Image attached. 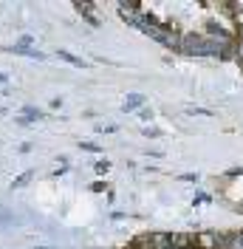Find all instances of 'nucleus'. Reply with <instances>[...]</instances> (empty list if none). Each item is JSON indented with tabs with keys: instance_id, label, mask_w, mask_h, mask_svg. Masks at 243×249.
Listing matches in <instances>:
<instances>
[{
	"instance_id": "39448f33",
	"label": "nucleus",
	"mask_w": 243,
	"mask_h": 249,
	"mask_svg": "<svg viewBox=\"0 0 243 249\" xmlns=\"http://www.w3.org/2000/svg\"><path fill=\"white\" fill-rule=\"evenodd\" d=\"M34 249H54V247H34Z\"/></svg>"
},
{
	"instance_id": "20e7f679",
	"label": "nucleus",
	"mask_w": 243,
	"mask_h": 249,
	"mask_svg": "<svg viewBox=\"0 0 243 249\" xmlns=\"http://www.w3.org/2000/svg\"><path fill=\"white\" fill-rule=\"evenodd\" d=\"M0 83H6V74H0Z\"/></svg>"
},
{
	"instance_id": "f257e3e1",
	"label": "nucleus",
	"mask_w": 243,
	"mask_h": 249,
	"mask_svg": "<svg viewBox=\"0 0 243 249\" xmlns=\"http://www.w3.org/2000/svg\"><path fill=\"white\" fill-rule=\"evenodd\" d=\"M32 179H34V170H26V173H23L20 179H15V184H12V190H17V187H26V184L32 182Z\"/></svg>"
},
{
	"instance_id": "f03ea898",
	"label": "nucleus",
	"mask_w": 243,
	"mask_h": 249,
	"mask_svg": "<svg viewBox=\"0 0 243 249\" xmlns=\"http://www.w3.org/2000/svg\"><path fill=\"white\" fill-rule=\"evenodd\" d=\"M60 57H63V60H68L71 66H77V68H85V60H80V57H74V54H68V51H60Z\"/></svg>"
},
{
	"instance_id": "7ed1b4c3",
	"label": "nucleus",
	"mask_w": 243,
	"mask_h": 249,
	"mask_svg": "<svg viewBox=\"0 0 243 249\" xmlns=\"http://www.w3.org/2000/svg\"><path fill=\"white\" fill-rule=\"evenodd\" d=\"M15 46H17V49H26V51H29L34 46V37H32V34H23V37H20V43H15Z\"/></svg>"
}]
</instances>
